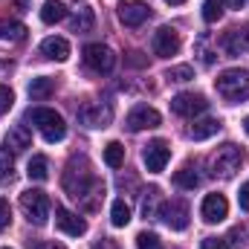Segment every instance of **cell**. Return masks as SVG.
<instances>
[{
	"label": "cell",
	"mask_w": 249,
	"mask_h": 249,
	"mask_svg": "<svg viewBox=\"0 0 249 249\" xmlns=\"http://www.w3.org/2000/svg\"><path fill=\"white\" fill-rule=\"evenodd\" d=\"M206 107H209V102H206V96H200V93H180V96L171 99V110H174L177 116H197V113H203Z\"/></svg>",
	"instance_id": "obj_12"
},
{
	"label": "cell",
	"mask_w": 249,
	"mask_h": 249,
	"mask_svg": "<svg viewBox=\"0 0 249 249\" xmlns=\"http://www.w3.org/2000/svg\"><path fill=\"white\" fill-rule=\"evenodd\" d=\"M93 249H119V244H116V241H110V238H102Z\"/></svg>",
	"instance_id": "obj_37"
},
{
	"label": "cell",
	"mask_w": 249,
	"mask_h": 249,
	"mask_svg": "<svg viewBox=\"0 0 249 249\" xmlns=\"http://www.w3.org/2000/svg\"><path fill=\"white\" fill-rule=\"evenodd\" d=\"M84 64L93 70V72H110L116 67V55L110 47L105 44H87L84 47Z\"/></svg>",
	"instance_id": "obj_8"
},
{
	"label": "cell",
	"mask_w": 249,
	"mask_h": 249,
	"mask_svg": "<svg viewBox=\"0 0 249 249\" xmlns=\"http://www.w3.org/2000/svg\"><path fill=\"white\" fill-rule=\"evenodd\" d=\"M165 3H171V6H180V3H186V0H165Z\"/></svg>",
	"instance_id": "obj_41"
},
{
	"label": "cell",
	"mask_w": 249,
	"mask_h": 249,
	"mask_svg": "<svg viewBox=\"0 0 249 249\" xmlns=\"http://www.w3.org/2000/svg\"><path fill=\"white\" fill-rule=\"evenodd\" d=\"M32 249H64V247H58L55 241H41V244H35Z\"/></svg>",
	"instance_id": "obj_40"
},
{
	"label": "cell",
	"mask_w": 249,
	"mask_h": 249,
	"mask_svg": "<svg viewBox=\"0 0 249 249\" xmlns=\"http://www.w3.org/2000/svg\"><path fill=\"white\" fill-rule=\"evenodd\" d=\"M244 130H247V133H249V116H247V119H244Z\"/></svg>",
	"instance_id": "obj_42"
},
{
	"label": "cell",
	"mask_w": 249,
	"mask_h": 249,
	"mask_svg": "<svg viewBox=\"0 0 249 249\" xmlns=\"http://www.w3.org/2000/svg\"><path fill=\"white\" fill-rule=\"evenodd\" d=\"M20 209H23V214H26L29 223L44 226V223L50 220V209H53V206H50V197H47L44 191L29 188V191L20 194Z\"/></svg>",
	"instance_id": "obj_5"
},
{
	"label": "cell",
	"mask_w": 249,
	"mask_h": 249,
	"mask_svg": "<svg viewBox=\"0 0 249 249\" xmlns=\"http://www.w3.org/2000/svg\"><path fill=\"white\" fill-rule=\"evenodd\" d=\"M168 160H171V148H168L165 139H154V142H148L145 151H142V162H145V168H148L151 174L165 171Z\"/></svg>",
	"instance_id": "obj_7"
},
{
	"label": "cell",
	"mask_w": 249,
	"mask_h": 249,
	"mask_svg": "<svg viewBox=\"0 0 249 249\" xmlns=\"http://www.w3.org/2000/svg\"><path fill=\"white\" fill-rule=\"evenodd\" d=\"M116 12H119V20H122L124 26H142L151 18L148 3H139V0H124V3H119Z\"/></svg>",
	"instance_id": "obj_14"
},
{
	"label": "cell",
	"mask_w": 249,
	"mask_h": 249,
	"mask_svg": "<svg viewBox=\"0 0 249 249\" xmlns=\"http://www.w3.org/2000/svg\"><path fill=\"white\" fill-rule=\"evenodd\" d=\"M26 177L35 180V183H44L50 177V160L47 157H32L29 165H26Z\"/></svg>",
	"instance_id": "obj_21"
},
{
	"label": "cell",
	"mask_w": 249,
	"mask_h": 249,
	"mask_svg": "<svg viewBox=\"0 0 249 249\" xmlns=\"http://www.w3.org/2000/svg\"><path fill=\"white\" fill-rule=\"evenodd\" d=\"M145 194H148V197L142 200V212H145V217H151V214H154V200H157V194H160V188H148Z\"/></svg>",
	"instance_id": "obj_32"
},
{
	"label": "cell",
	"mask_w": 249,
	"mask_h": 249,
	"mask_svg": "<svg viewBox=\"0 0 249 249\" xmlns=\"http://www.w3.org/2000/svg\"><path fill=\"white\" fill-rule=\"evenodd\" d=\"M241 165H244V151H241L238 145H232V142L220 145V148L212 154V160H209L212 174H214V177H223V180L235 177V174L241 171Z\"/></svg>",
	"instance_id": "obj_2"
},
{
	"label": "cell",
	"mask_w": 249,
	"mask_h": 249,
	"mask_svg": "<svg viewBox=\"0 0 249 249\" xmlns=\"http://www.w3.org/2000/svg\"><path fill=\"white\" fill-rule=\"evenodd\" d=\"M220 3H223V9H244L247 0H220Z\"/></svg>",
	"instance_id": "obj_39"
},
{
	"label": "cell",
	"mask_w": 249,
	"mask_h": 249,
	"mask_svg": "<svg viewBox=\"0 0 249 249\" xmlns=\"http://www.w3.org/2000/svg\"><path fill=\"white\" fill-rule=\"evenodd\" d=\"M127 64H133V67H145V58H142V53H130V58H127Z\"/></svg>",
	"instance_id": "obj_38"
},
{
	"label": "cell",
	"mask_w": 249,
	"mask_h": 249,
	"mask_svg": "<svg viewBox=\"0 0 249 249\" xmlns=\"http://www.w3.org/2000/svg\"><path fill=\"white\" fill-rule=\"evenodd\" d=\"M220 15H223V3L220 0H206L203 3V20L206 23H217Z\"/></svg>",
	"instance_id": "obj_28"
},
{
	"label": "cell",
	"mask_w": 249,
	"mask_h": 249,
	"mask_svg": "<svg viewBox=\"0 0 249 249\" xmlns=\"http://www.w3.org/2000/svg\"><path fill=\"white\" fill-rule=\"evenodd\" d=\"M244 35H247V41H249V26H247V32H244Z\"/></svg>",
	"instance_id": "obj_43"
},
{
	"label": "cell",
	"mask_w": 249,
	"mask_h": 249,
	"mask_svg": "<svg viewBox=\"0 0 249 249\" xmlns=\"http://www.w3.org/2000/svg\"><path fill=\"white\" fill-rule=\"evenodd\" d=\"M157 217H160L168 229L183 232L188 226V206L183 200H162L160 209H157Z\"/></svg>",
	"instance_id": "obj_6"
},
{
	"label": "cell",
	"mask_w": 249,
	"mask_h": 249,
	"mask_svg": "<svg viewBox=\"0 0 249 249\" xmlns=\"http://www.w3.org/2000/svg\"><path fill=\"white\" fill-rule=\"evenodd\" d=\"M200 214H203L206 223H220V220H226V214H229L226 197H223V194H206V200H203V206H200Z\"/></svg>",
	"instance_id": "obj_15"
},
{
	"label": "cell",
	"mask_w": 249,
	"mask_h": 249,
	"mask_svg": "<svg viewBox=\"0 0 249 249\" xmlns=\"http://www.w3.org/2000/svg\"><path fill=\"white\" fill-rule=\"evenodd\" d=\"M41 55L44 58H53V61H67L70 58V41L67 38H58V35L44 38L41 41Z\"/></svg>",
	"instance_id": "obj_17"
},
{
	"label": "cell",
	"mask_w": 249,
	"mask_h": 249,
	"mask_svg": "<svg viewBox=\"0 0 249 249\" xmlns=\"http://www.w3.org/2000/svg\"><path fill=\"white\" fill-rule=\"evenodd\" d=\"M105 162H107L110 168H122V165H124L122 142H107V145H105Z\"/></svg>",
	"instance_id": "obj_27"
},
{
	"label": "cell",
	"mask_w": 249,
	"mask_h": 249,
	"mask_svg": "<svg viewBox=\"0 0 249 249\" xmlns=\"http://www.w3.org/2000/svg\"><path fill=\"white\" fill-rule=\"evenodd\" d=\"M12 171V151L9 148H0V177Z\"/></svg>",
	"instance_id": "obj_33"
},
{
	"label": "cell",
	"mask_w": 249,
	"mask_h": 249,
	"mask_svg": "<svg viewBox=\"0 0 249 249\" xmlns=\"http://www.w3.org/2000/svg\"><path fill=\"white\" fill-rule=\"evenodd\" d=\"M200 249H229V244H226L223 238H206V241L200 244Z\"/></svg>",
	"instance_id": "obj_34"
},
{
	"label": "cell",
	"mask_w": 249,
	"mask_h": 249,
	"mask_svg": "<svg viewBox=\"0 0 249 249\" xmlns=\"http://www.w3.org/2000/svg\"><path fill=\"white\" fill-rule=\"evenodd\" d=\"M29 122L41 130V136H44L47 142H61L64 136H67L64 119L55 110H50V107H35V110H29Z\"/></svg>",
	"instance_id": "obj_4"
},
{
	"label": "cell",
	"mask_w": 249,
	"mask_h": 249,
	"mask_svg": "<svg viewBox=\"0 0 249 249\" xmlns=\"http://www.w3.org/2000/svg\"><path fill=\"white\" fill-rule=\"evenodd\" d=\"M26 26L18 20H0V41H23Z\"/></svg>",
	"instance_id": "obj_25"
},
{
	"label": "cell",
	"mask_w": 249,
	"mask_h": 249,
	"mask_svg": "<svg viewBox=\"0 0 249 249\" xmlns=\"http://www.w3.org/2000/svg\"><path fill=\"white\" fill-rule=\"evenodd\" d=\"M3 249H9V247H3Z\"/></svg>",
	"instance_id": "obj_44"
},
{
	"label": "cell",
	"mask_w": 249,
	"mask_h": 249,
	"mask_svg": "<svg viewBox=\"0 0 249 249\" xmlns=\"http://www.w3.org/2000/svg\"><path fill=\"white\" fill-rule=\"evenodd\" d=\"M67 18V6L58 3V0H47L44 6H41V20L44 23H58Z\"/></svg>",
	"instance_id": "obj_22"
},
{
	"label": "cell",
	"mask_w": 249,
	"mask_h": 249,
	"mask_svg": "<svg viewBox=\"0 0 249 249\" xmlns=\"http://www.w3.org/2000/svg\"><path fill=\"white\" fill-rule=\"evenodd\" d=\"M53 90H55V81H53V78H47V75H38V78H32V84H29V96H32L35 102L50 99V96H53Z\"/></svg>",
	"instance_id": "obj_20"
},
{
	"label": "cell",
	"mask_w": 249,
	"mask_h": 249,
	"mask_svg": "<svg viewBox=\"0 0 249 249\" xmlns=\"http://www.w3.org/2000/svg\"><path fill=\"white\" fill-rule=\"evenodd\" d=\"M162 122V116L154 110V107H148V105H136L130 113H127V130H133V133H139V130H145V127H157V124Z\"/></svg>",
	"instance_id": "obj_11"
},
{
	"label": "cell",
	"mask_w": 249,
	"mask_h": 249,
	"mask_svg": "<svg viewBox=\"0 0 249 249\" xmlns=\"http://www.w3.org/2000/svg\"><path fill=\"white\" fill-rule=\"evenodd\" d=\"M93 23H96V15H93V9H78V12H75V18L70 20L72 32H78V35L90 32V29H93Z\"/></svg>",
	"instance_id": "obj_24"
},
{
	"label": "cell",
	"mask_w": 249,
	"mask_h": 249,
	"mask_svg": "<svg viewBox=\"0 0 249 249\" xmlns=\"http://www.w3.org/2000/svg\"><path fill=\"white\" fill-rule=\"evenodd\" d=\"M220 47H223V53L229 55V58H238V55H244L249 47L247 35L241 32V29H229L223 38H220Z\"/></svg>",
	"instance_id": "obj_18"
},
{
	"label": "cell",
	"mask_w": 249,
	"mask_h": 249,
	"mask_svg": "<svg viewBox=\"0 0 249 249\" xmlns=\"http://www.w3.org/2000/svg\"><path fill=\"white\" fill-rule=\"evenodd\" d=\"M238 203H241V209H244V212H249V183H247V186H241Z\"/></svg>",
	"instance_id": "obj_36"
},
{
	"label": "cell",
	"mask_w": 249,
	"mask_h": 249,
	"mask_svg": "<svg viewBox=\"0 0 249 249\" xmlns=\"http://www.w3.org/2000/svg\"><path fill=\"white\" fill-rule=\"evenodd\" d=\"M174 186H177V188H186V191H194V188L200 186V174H197L191 165H183V168L174 174Z\"/></svg>",
	"instance_id": "obj_23"
},
{
	"label": "cell",
	"mask_w": 249,
	"mask_h": 249,
	"mask_svg": "<svg viewBox=\"0 0 249 249\" xmlns=\"http://www.w3.org/2000/svg\"><path fill=\"white\" fill-rule=\"evenodd\" d=\"M12 105H15V93H12L6 84H0V116H3V113H9V110H12Z\"/></svg>",
	"instance_id": "obj_31"
},
{
	"label": "cell",
	"mask_w": 249,
	"mask_h": 249,
	"mask_svg": "<svg viewBox=\"0 0 249 249\" xmlns=\"http://www.w3.org/2000/svg\"><path fill=\"white\" fill-rule=\"evenodd\" d=\"M110 223L116 226V229H122L130 223V206L124 203V200H116L113 206H110Z\"/></svg>",
	"instance_id": "obj_26"
},
{
	"label": "cell",
	"mask_w": 249,
	"mask_h": 249,
	"mask_svg": "<svg viewBox=\"0 0 249 249\" xmlns=\"http://www.w3.org/2000/svg\"><path fill=\"white\" fill-rule=\"evenodd\" d=\"M151 47H154V55H160V58H171V55H177V53H180L183 41H180V32H177V29L162 26V29H157V32H154Z\"/></svg>",
	"instance_id": "obj_9"
},
{
	"label": "cell",
	"mask_w": 249,
	"mask_h": 249,
	"mask_svg": "<svg viewBox=\"0 0 249 249\" xmlns=\"http://www.w3.org/2000/svg\"><path fill=\"white\" fill-rule=\"evenodd\" d=\"M78 119L87 127H107L110 119H113V107L105 105V102H93V105H84L78 110Z\"/></svg>",
	"instance_id": "obj_10"
},
{
	"label": "cell",
	"mask_w": 249,
	"mask_h": 249,
	"mask_svg": "<svg viewBox=\"0 0 249 249\" xmlns=\"http://www.w3.org/2000/svg\"><path fill=\"white\" fill-rule=\"evenodd\" d=\"M165 78H168V81H191V78H194V70H191L188 64H180V67H171V70L165 72Z\"/></svg>",
	"instance_id": "obj_29"
},
{
	"label": "cell",
	"mask_w": 249,
	"mask_h": 249,
	"mask_svg": "<svg viewBox=\"0 0 249 249\" xmlns=\"http://www.w3.org/2000/svg\"><path fill=\"white\" fill-rule=\"evenodd\" d=\"M29 145H32V133H29L26 124H15V127L6 133V139H3V148H9L12 154H20V151H26Z\"/></svg>",
	"instance_id": "obj_16"
},
{
	"label": "cell",
	"mask_w": 249,
	"mask_h": 249,
	"mask_svg": "<svg viewBox=\"0 0 249 249\" xmlns=\"http://www.w3.org/2000/svg\"><path fill=\"white\" fill-rule=\"evenodd\" d=\"M136 249H162V241L154 232H139L136 235Z\"/></svg>",
	"instance_id": "obj_30"
},
{
	"label": "cell",
	"mask_w": 249,
	"mask_h": 249,
	"mask_svg": "<svg viewBox=\"0 0 249 249\" xmlns=\"http://www.w3.org/2000/svg\"><path fill=\"white\" fill-rule=\"evenodd\" d=\"M217 130H220V122H217V119H200V122H194L188 127V136H191L194 142H203V139L214 136Z\"/></svg>",
	"instance_id": "obj_19"
},
{
	"label": "cell",
	"mask_w": 249,
	"mask_h": 249,
	"mask_svg": "<svg viewBox=\"0 0 249 249\" xmlns=\"http://www.w3.org/2000/svg\"><path fill=\"white\" fill-rule=\"evenodd\" d=\"M55 226L61 229L64 235H70V238H81V235L87 232V220H84V217H78L75 212L64 209V206L55 209Z\"/></svg>",
	"instance_id": "obj_13"
},
{
	"label": "cell",
	"mask_w": 249,
	"mask_h": 249,
	"mask_svg": "<svg viewBox=\"0 0 249 249\" xmlns=\"http://www.w3.org/2000/svg\"><path fill=\"white\" fill-rule=\"evenodd\" d=\"M217 93L226 99V102H247L249 99V72L244 70H223L214 81Z\"/></svg>",
	"instance_id": "obj_3"
},
{
	"label": "cell",
	"mask_w": 249,
	"mask_h": 249,
	"mask_svg": "<svg viewBox=\"0 0 249 249\" xmlns=\"http://www.w3.org/2000/svg\"><path fill=\"white\" fill-rule=\"evenodd\" d=\"M9 220H12V209H9V203H6V200H0V229H6V226H9Z\"/></svg>",
	"instance_id": "obj_35"
},
{
	"label": "cell",
	"mask_w": 249,
	"mask_h": 249,
	"mask_svg": "<svg viewBox=\"0 0 249 249\" xmlns=\"http://www.w3.org/2000/svg\"><path fill=\"white\" fill-rule=\"evenodd\" d=\"M64 191H67L72 200H87L90 194H93V197H102V194H105V188H102V183L93 177L90 162H87L84 157H72V160L67 162V171H64Z\"/></svg>",
	"instance_id": "obj_1"
}]
</instances>
